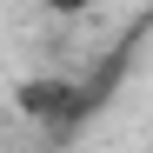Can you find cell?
I'll return each mask as SVG.
<instances>
[{
  "instance_id": "2",
  "label": "cell",
  "mask_w": 153,
  "mask_h": 153,
  "mask_svg": "<svg viewBox=\"0 0 153 153\" xmlns=\"http://www.w3.org/2000/svg\"><path fill=\"white\" fill-rule=\"evenodd\" d=\"M40 7H47V20H87L93 0H40Z\"/></svg>"
},
{
  "instance_id": "1",
  "label": "cell",
  "mask_w": 153,
  "mask_h": 153,
  "mask_svg": "<svg viewBox=\"0 0 153 153\" xmlns=\"http://www.w3.org/2000/svg\"><path fill=\"white\" fill-rule=\"evenodd\" d=\"M120 67H100V80H80V73H27L13 87V113L40 126V133H80V126L107 107Z\"/></svg>"
}]
</instances>
